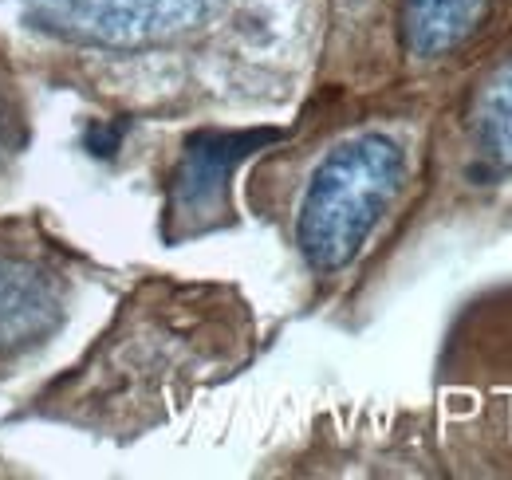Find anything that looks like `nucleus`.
Masks as SVG:
<instances>
[{"label": "nucleus", "mask_w": 512, "mask_h": 480, "mask_svg": "<svg viewBox=\"0 0 512 480\" xmlns=\"http://www.w3.org/2000/svg\"><path fill=\"white\" fill-rule=\"evenodd\" d=\"M79 256L28 221H0V374L64 331Z\"/></svg>", "instance_id": "8"}, {"label": "nucleus", "mask_w": 512, "mask_h": 480, "mask_svg": "<svg viewBox=\"0 0 512 480\" xmlns=\"http://www.w3.org/2000/svg\"><path fill=\"white\" fill-rule=\"evenodd\" d=\"M16 126H20V111L8 95H0V162L16 150Z\"/></svg>", "instance_id": "9"}, {"label": "nucleus", "mask_w": 512, "mask_h": 480, "mask_svg": "<svg viewBox=\"0 0 512 480\" xmlns=\"http://www.w3.org/2000/svg\"><path fill=\"white\" fill-rule=\"evenodd\" d=\"M12 32L60 44L111 122H221L300 107L316 0H0Z\"/></svg>", "instance_id": "1"}, {"label": "nucleus", "mask_w": 512, "mask_h": 480, "mask_svg": "<svg viewBox=\"0 0 512 480\" xmlns=\"http://www.w3.org/2000/svg\"><path fill=\"white\" fill-rule=\"evenodd\" d=\"M260 351V315L237 284L146 272L99 339L32 398V414L130 445L241 378Z\"/></svg>", "instance_id": "3"}, {"label": "nucleus", "mask_w": 512, "mask_h": 480, "mask_svg": "<svg viewBox=\"0 0 512 480\" xmlns=\"http://www.w3.org/2000/svg\"><path fill=\"white\" fill-rule=\"evenodd\" d=\"M512 233V24L438 83L426 174L414 209L375 264L351 327L371 315L398 272L430 252L489 248Z\"/></svg>", "instance_id": "4"}, {"label": "nucleus", "mask_w": 512, "mask_h": 480, "mask_svg": "<svg viewBox=\"0 0 512 480\" xmlns=\"http://www.w3.org/2000/svg\"><path fill=\"white\" fill-rule=\"evenodd\" d=\"M434 99L438 87L304 95L296 119L245 162V213L292 256L308 315L351 327L375 264L418 201Z\"/></svg>", "instance_id": "2"}, {"label": "nucleus", "mask_w": 512, "mask_h": 480, "mask_svg": "<svg viewBox=\"0 0 512 480\" xmlns=\"http://www.w3.org/2000/svg\"><path fill=\"white\" fill-rule=\"evenodd\" d=\"M276 134L280 126L190 122V130L174 142V154L162 170V240L190 244L237 229V170Z\"/></svg>", "instance_id": "7"}, {"label": "nucleus", "mask_w": 512, "mask_h": 480, "mask_svg": "<svg viewBox=\"0 0 512 480\" xmlns=\"http://www.w3.org/2000/svg\"><path fill=\"white\" fill-rule=\"evenodd\" d=\"M426 410L449 477L512 480V276L449 315Z\"/></svg>", "instance_id": "6"}, {"label": "nucleus", "mask_w": 512, "mask_h": 480, "mask_svg": "<svg viewBox=\"0 0 512 480\" xmlns=\"http://www.w3.org/2000/svg\"><path fill=\"white\" fill-rule=\"evenodd\" d=\"M308 95L438 87L512 24V0H316Z\"/></svg>", "instance_id": "5"}]
</instances>
